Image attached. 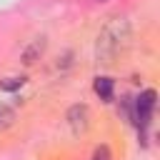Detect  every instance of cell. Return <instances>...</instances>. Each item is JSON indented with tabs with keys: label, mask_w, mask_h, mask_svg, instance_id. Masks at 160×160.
I'll return each instance as SVG.
<instances>
[{
	"label": "cell",
	"mask_w": 160,
	"mask_h": 160,
	"mask_svg": "<svg viewBox=\"0 0 160 160\" xmlns=\"http://www.w3.org/2000/svg\"><path fill=\"white\" fill-rule=\"evenodd\" d=\"M130 42V20L118 15V18H110L100 35H98V42H95V58L98 62L102 65H110Z\"/></svg>",
	"instance_id": "6da1fadb"
},
{
	"label": "cell",
	"mask_w": 160,
	"mask_h": 160,
	"mask_svg": "<svg viewBox=\"0 0 160 160\" xmlns=\"http://www.w3.org/2000/svg\"><path fill=\"white\" fill-rule=\"evenodd\" d=\"M155 102H158V92L155 90H142L140 98L135 100V105H132V120H135V125L140 130L148 128V122L152 118V110H155Z\"/></svg>",
	"instance_id": "7a4b0ae2"
},
{
	"label": "cell",
	"mask_w": 160,
	"mask_h": 160,
	"mask_svg": "<svg viewBox=\"0 0 160 160\" xmlns=\"http://www.w3.org/2000/svg\"><path fill=\"white\" fill-rule=\"evenodd\" d=\"M68 125L72 128V132L75 135H80V132H85L88 128H90V110H88V105H72L70 110H68Z\"/></svg>",
	"instance_id": "3957f363"
},
{
	"label": "cell",
	"mask_w": 160,
	"mask_h": 160,
	"mask_svg": "<svg viewBox=\"0 0 160 160\" xmlns=\"http://www.w3.org/2000/svg\"><path fill=\"white\" fill-rule=\"evenodd\" d=\"M42 52H45V38L40 35V38H35V40L25 48V52H22V62H25V65H32V62H38V60L42 58Z\"/></svg>",
	"instance_id": "277c9868"
},
{
	"label": "cell",
	"mask_w": 160,
	"mask_h": 160,
	"mask_svg": "<svg viewBox=\"0 0 160 160\" xmlns=\"http://www.w3.org/2000/svg\"><path fill=\"white\" fill-rule=\"evenodd\" d=\"M95 92L102 100H112V80L110 78H95Z\"/></svg>",
	"instance_id": "5b68a950"
},
{
	"label": "cell",
	"mask_w": 160,
	"mask_h": 160,
	"mask_svg": "<svg viewBox=\"0 0 160 160\" xmlns=\"http://www.w3.org/2000/svg\"><path fill=\"white\" fill-rule=\"evenodd\" d=\"M22 85H25V78H8V80L0 82L2 90H18V88H22Z\"/></svg>",
	"instance_id": "8992f818"
},
{
	"label": "cell",
	"mask_w": 160,
	"mask_h": 160,
	"mask_svg": "<svg viewBox=\"0 0 160 160\" xmlns=\"http://www.w3.org/2000/svg\"><path fill=\"white\" fill-rule=\"evenodd\" d=\"M90 160H112V155H110V148L108 145H100V148H95V152H92V158Z\"/></svg>",
	"instance_id": "52a82bcc"
}]
</instances>
